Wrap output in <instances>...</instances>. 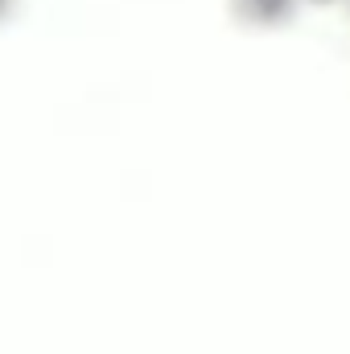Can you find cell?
<instances>
[{
  "mask_svg": "<svg viewBox=\"0 0 350 354\" xmlns=\"http://www.w3.org/2000/svg\"><path fill=\"white\" fill-rule=\"evenodd\" d=\"M235 8L256 25H280V21L293 17L297 0H235Z\"/></svg>",
  "mask_w": 350,
  "mask_h": 354,
  "instance_id": "cell-1",
  "label": "cell"
},
{
  "mask_svg": "<svg viewBox=\"0 0 350 354\" xmlns=\"http://www.w3.org/2000/svg\"><path fill=\"white\" fill-rule=\"evenodd\" d=\"M313 4H334V0H313Z\"/></svg>",
  "mask_w": 350,
  "mask_h": 354,
  "instance_id": "cell-2",
  "label": "cell"
}]
</instances>
